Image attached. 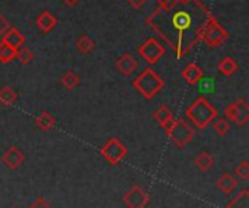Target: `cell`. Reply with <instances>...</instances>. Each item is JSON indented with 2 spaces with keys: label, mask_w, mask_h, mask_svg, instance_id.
I'll return each mask as SVG.
<instances>
[{
  "label": "cell",
  "mask_w": 249,
  "mask_h": 208,
  "mask_svg": "<svg viewBox=\"0 0 249 208\" xmlns=\"http://www.w3.org/2000/svg\"><path fill=\"white\" fill-rule=\"evenodd\" d=\"M163 9L156 7L146 19V23L174 50L178 58L188 54L193 47L203 41V35L214 17L213 13L198 0L194 9Z\"/></svg>",
  "instance_id": "obj_1"
},
{
  "label": "cell",
  "mask_w": 249,
  "mask_h": 208,
  "mask_svg": "<svg viewBox=\"0 0 249 208\" xmlns=\"http://www.w3.org/2000/svg\"><path fill=\"white\" fill-rule=\"evenodd\" d=\"M185 117L198 128L204 130L207 128L217 117L219 111L214 108L204 96H198L187 109H185Z\"/></svg>",
  "instance_id": "obj_2"
},
{
  "label": "cell",
  "mask_w": 249,
  "mask_h": 208,
  "mask_svg": "<svg viewBox=\"0 0 249 208\" xmlns=\"http://www.w3.org/2000/svg\"><path fill=\"white\" fill-rule=\"evenodd\" d=\"M131 85L146 101L153 99L165 87L163 79L150 67H146L144 70H142Z\"/></svg>",
  "instance_id": "obj_3"
},
{
  "label": "cell",
  "mask_w": 249,
  "mask_h": 208,
  "mask_svg": "<svg viewBox=\"0 0 249 208\" xmlns=\"http://www.w3.org/2000/svg\"><path fill=\"white\" fill-rule=\"evenodd\" d=\"M165 131H166V136L172 140V143L179 149H184L188 143H191L196 136L194 128L182 118L174 120L165 128Z\"/></svg>",
  "instance_id": "obj_4"
},
{
  "label": "cell",
  "mask_w": 249,
  "mask_h": 208,
  "mask_svg": "<svg viewBox=\"0 0 249 208\" xmlns=\"http://www.w3.org/2000/svg\"><path fill=\"white\" fill-rule=\"evenodd\" d=\"M99 153L109 165H118L127 156L128 150L124 146V143H121L118 139L112 137V139L107 140V143L101 147Z\"/></svg>",
  "instance_id": "obj_5"
},
{
  "label": "cell",
  "mask_w": 249,
  "mask_h": 208,
  "mask_svg": "<svg viewBox=\"0 0 249 208\" xmlns=\"http://www.w3.org/2000/svg\"><path fill=\"white\" fill-rule=\"evenodd\" d=\"M166 52L165 47L155 38H147L140 47H139V55L147 63V64H156L160 57Z\"/></svg>",
  "instance_id": "obj_6"
},
{
  "label": "cell",
  "mask_w": 249,
  "mask_h": 208,
  "mask_svg": "<svg viewBox=\"0 0 249 208\" xmlns=\"http://www.w3.org/2000/svg\"><path fill=\"white\" fill-rule=\"evenodd\" d=\"M225 117L239 127H245L249 121V105L242 98L225 108Z\"/></svg>",
  "instance_id": "obj_7"
},
{
  "label": "cell",
  "mask_w": 249,
  "mask_h": 208,
  "mask_svg": "<svg viewBox=\"0 0 249 208\" xmlns=\"http://www.w3.org/2000/svg\"><path fill=\"white\" fill-rule=\"evenodd\" d=\"M229 38V32L217 22L216 17H213L203 35V41L209 45V47H213V48H217L220 47L226 39Z\"/></svg>",
  "instance_id": "obj_8"
},
{
  "label": "cell",
  "mask_w": 249,
  "mask_h": 208,
  "mask_svg": "<svg viewBox=\"0 0 249 208\" xmlns=\"http://www.w3.org/2000/svg\"><path fill=\"white\" fill-rule=\"evenodd\" d=\"M123 203L127 208H146L150 204V197L146 191L142 190L140 185H133L123 195Z\"/></svg>",
  "instance_id": "obj_9"
},
{
  "label": "cell",
  "mask_w": 249,
  "mask_h": 208,
  "mask_svg": "<svg viewBox=\"0 0 249 208\" xmlns=\"http://www.w3.org/2000/svg\"><path fill=\"white\" fill-rule=\"evenodd\" d=\"M115 67L118 70V73L124 77H130L139 67V61L137 58H134L133 54L130 52H125L123 54L117 61H115Z\"/></svg>",
  "instance_id": "obj_10"
},
{
  "label": "cell",
  "mask_w": 249,
  "mask_h": 208,
  "mask_svg": "<svg viewBox=\"0 0 249 208\" xmlns=\"http://www.w3.org/2000/svg\"><path fill=\"white\" fill-rule=\"evenodd\" d=\"M1 162L9 171H16L25 162V155L16 146H10L1 156Z\"/></svg>",
  "instance_id": "obj_11"
},
{
  "label": "cell",
  "mask_w": 249,
  "mask_h": 208,
  "mask_svg": "<svg viewBox=\"0 0 249 208\" xmlns=\"http://www.w3.org/2000/svg\"><path fill=\"white\" fill-rule=\"evenodd\" d=\"M0 39H1L3 44H7L9 47L18 50V48H20V47L23 45V42H25V35H23L19 29H16V28H13V26H9V28L1 34Z\"/></svg>",
  "instance_id": "obj_12"
},
{
  "label": "cell",
  "mask_w": 249,
  "mask_h": 208,
  "mask_svg": "<svg viewBox=\"0 0 249 208\" xmlns=\"http://www.w3.org/2000/svg\"><path fill=\"white\" fill-rule=\"evenodd\" d=\"M58 23V19L55 15H53L50 10H44L39 13V16L36 17V26L42 34H50Z\"/></svg>",
  "instance_id": "obj_13"
},
{
  "label": "cell",
  "mask_w": 249,
  "mask_h": 208,
  "mask_svg": "<svg viewBox=\"0 0 249 208\" xmlns=\"http://www.w3.org/2000/svg\"><path fill=\"white\" fill-rule=\"evenodd\" d=\"M181 76H182V79H184L188 85L194 86V85H197L198 82H201V80L204 79V71L201 70V67H200L198 64L190 63V64L182 70Z\"/></svg>",
  "instance_id": "obj_14"
},
{
  "label": "cell",
  "mask_w": 249,
  "mask_h": 208,
  "mask_svg": "<svg viewBox=\"0 0 249 208\" xmlns=\"http://www.w3.org/2000/svg\"><path fill=\"white\" fill-rule=\"evenodd\" d=\"M216 187H217L223 194L229 195V194H232V192L236 190V187H238V179H236L235 175L226 172V173H223V175L217 179Z\"/></svg>",
  "instance_id": "obj_15"
},
{
  "label": "cell",
  "mask_w": 249,
  "mask_h": 208,
  "mask_svg": "<svg viewBox=\"0 0 249 208\" xmlns=\"http://www.w3.org/2000/svg\"><path fill=\"white\" fill-rule=\"evenodd\" d=\"M153 118H155V121H156L162 128H166V127L175 120L172 111H171L168 106H165V105H162V106H159V108L156 109V112L153 114Z\"/></svg>",
  "instance_id": "obj_16"
},
{
  "label": "cell",
  "mask_w": 249,
  "mask_h": 208,
  "mask_svg": "<svg viewBox=\"0 0 249 208\" xmlns=\"http://www.w3.org/2000/svg\"><path fill=\"white\" fill-rule=\"evenodd\" d=\"M239 66L238 63L232 58V57H225L219 64H217V70L220 71V74L226 76V77H231L233 76L236 71H238Z\"/></svg>",
  "instance_id": "obj_17"
},
{
  "label": "cell",
  "mask_w": 249,
  "mask_h": 208,
  "mask_svg": "<svg viewBox=\"0 0 249 208\" xmlns=\"http://www.w3.org/2000/svg\"><path fill=\"white\" fill-rule=\"evenodd\" d=\"M35 125L41 130V131H50L51 128H54L55 125V118L47 112V111H42L38 117H35Z\"/></svg>",
  "instance_id": "obj_18"
},
{
  "label": "cell",
  "mask_w": 249,
  "mask_h": 208,
  "mask_svg": "<svg viewBox=\"0 0 249 208\" xmlns=\"http://www.w3.org/2000/svg\"><path fill=\"white\" fill-rule=\"evenodd\" d=\"M213 163H214V159L209 152H200L194 159V165L201 172H207L213 166Z\"/></svg>",
  "instance_id": "obj_19"
},
{
  "label": "cell",
  "mask_w": 249,
  "mask_h": 208,
  "mask_svg": "<svg viewBox=\"0 0 249 208\" xmlns=\"http://www.w3.org/2000/svg\"><path fill=\"white\" fill-rule=\"evenodd\" d=\"M18 101V93L13 87L10 86H3L0 87V105L1 106H12Z\"/></svg>",
  "instance_id": "obj_20"
},
{
  "label": "cell",
  "mask_w": 249,
  "mask_h": 208,
  "mask_svg": "<svg viewBox=\"0 0 249 208\" xmlns=\"http://www.w3.org/2000/svg\"><path fill=\"white\" fill-rule=\"evenodd\" d=\"M95 47H96L95 41H93L89 35H86V34L80 35V36L77 38V41H76V48H77L82 54H89V52H92V51L95 50Z\"/></svg>",
  "instance_id": "obj_21"
},
{
  "label": "cell",
  "mask_w": 249,
  "mask_h": 208,
  "mask_svg": "<svg viewBox=\"0 0 249 208\" xmlns=\"http://www.w3.org/2000/svg\"><path fill=\"white\" fill-rule=\"evenodd\" d=\"M80 79L79 76L73 71V70H66L64 74L61 76V85L67 89V90H73L79 86Z\"/></svg>",
  "instance_id": "obj_22"
},
{
  "label": "cell",
  "mask_w": 249,
  "mask_h": 208,
  "mask_svg": "<svg viewBox=\"0 0 249 208\" xmlns=\"http://www.w3.org/2000/svg\"><path fill=\"white\" fill-rule=\"evenodd\" d=\"M16 58V48L9 47L7 44L0 42V63L9 64Z\"/></svg>",
  "instance_id": "obj_23"
},
{
  "label": "cell",
  "mask_w": 249,
  "mask_h": 208,
  "mask_svg": "<svg viewBox=\"0 0 249 208\" xmlns=\"http://www.w3.org/2000/svg\"><path fill=\"white\" fill-rule=\"evenodd\" d=\"M225 208H249V191L244 190Z\"/></svg>",
  "instance_id": "obj_24"
},
{
  "label": "cell",
  "mask_w": 249,
  "mask_h": 208,
  "mask_svg": "<svg viewBox=\"0 0 249 208\" xmlns=\"http://www.w3.org/2000/svg\"><path fill=\"white\" fill-rule=\"evenodd\" d=\"M213 130L216 131L217 136L223 137L231 131V121L228 118H219L214 124H213Z\"/></svg>",
  "instance_id": "obj_25"
},
{
  "label": "cell",
  "mask_w": 249,
  "mask_h": 208,
  "mask_svg": "<svg viewBox=\"0 0 249 208\" xmlns=\"http://www.w3.org/2000/svg\"><path fill=\"white\" fill-rule=\"evenodd\" d=\"M16 58L22 63V64H29L34 58V52L26 48V47H20L16 50Z\"/></svg>",
  "instance_id": "obj_26"
},
{
  "label": "cell",
  "mask_w": 249,
  "mask_h": 208,
  "mask_svg": "<svg viewBox=\"0 0 249 208\" xmlns=\"http://www.w3.org/2000/svg\"><path fill=\"white\" fill-rule=\"evenodd\" d=\"M235 175L242 179V181H248L249 179V163L247 160H242L236 168H235Z\"/></svg>",
  "instance_id": "obj_27"
},
{
  "label": "cell",
  "mask_w": 249,
  "mask_h": 208,
  "mask_svg": "<svg viewBox=\"0 0 249 208\" xmlns=\"http://www.w3.org/2000/svg\"><path fill=\"white\" fill-rule=\"evenodd\" d=\"M29 208H51V206H50L44 198L38 197V198H35V201L29 206Z\"/></svg>",
  "instance_id": "obj_28"
},
{
  "label": "cell",
  "mask_w": 249,
  "mask_h": 208,
  "mask_svg": "<svg viewBox=\"0 0 249 208\" xmlns=\"http://www.w3.org/2000/svg\"><path fill=\"white\" fill-rule=\"evenodd\" d=\"M159 1V6L163 7V9H174L178 6V1L177 0H158Z\"/></svg>",
  "instance_id": "obj_29"
},
{
  "label": "cell",
  "mask_w": 249,
  "mask_h": 208,
  "mask_svg": "<svg viewBox=\"0 0 249 208\" xmlns=\"http://www.w3.org/2000/svg\"><path fill=\"white\" fill-rule=\"evenodd\" d=\"M213 89H214V79H209L201 86V92H212Z\"/></svg>",
  "instance_id": "obj_30"
},
{
  "label": "cell",
  "mask_w": 249,
  "mask_h": 208,
  "mask_svg": "<svg viewBox=\"0 0 249 208\" xmlns=\"http://www.w3.org/2000/svg\"><path fill=\"white\" fill-rule=\"evenodd\" d=\"M128 3H130V6L133 7V9H142L144 4H146V0H128Z\"/></svg>",
  "instance_id": "obj_31"
},
{
  "label": "cell",
  "mask_w": 249,
  "mask_h": 208,
  "mask_svg": "<svg viewBox=\"0 0 249 208\" xmlns=\"http://www.w3.org/2000/svg\"><path fill=\"white\" fill-rule=\"evenodd\" d=\"M9 26H10V25H9V22H7V20L0 15V36H1V34H3Z\"/></svg>",
  "instance_id": "obj_32"
},
{
  "label": "cell",
  "mask_w": 249,
  "mask_h": 208,
  "mask_svg": "<svg viewBox=\"0 0 249 208\" xmlns=\"http://www.w3.org/2000/svg\"><path fill=\"white\" fill-rule=\"evenodd\" d=\"M67 7H74V6H77L82 0H61Z\"/></svg>",
  "instance_id": "obj_33"
},
{
  "label": "cell",
  "mask_w": 249,
  "mask_h": 208,
  "mask_svg": "<svg viewBox=\"0 0 249 208\" xmlns=\"http://www.w3.org/2000/svg\"><path fill=\"white\" fill-rule=\"evenodd\" d=\"M178 1V4H181V6H187V4H190L191 1H194V0H177Z\"/></svg>",
  "instance_id": "obj_34"
}]
</instances>
